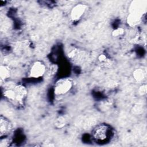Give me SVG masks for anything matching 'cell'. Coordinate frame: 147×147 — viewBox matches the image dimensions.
Masks as SVG:
<instances>
[{
	"label": "cell",
	"mask_w": 147,
	"mask_h": 147,
	"mask_svg": "<svg viewBox=\"0 0 147 147\" xmlns=\"http://www.w3.org/2000/svg\"><path fill=\"white\" fill-rule=\"evenodd\" d=\"M3 95L14 104H22L26 97L28 91L25 87L18 84H7L2 91Z\"/></svg>",
	"instance_id": "cell-1"
},
{
	"label": "cell",
	"mask_w": 147,
	"mask_h": 147,
	"mask_svg": "<svg viewBox=\"0 0 147 147\" xmlns=\"http://www.w3.org/2000/svg\"><path fill=\"white\" fill-rule=\"evenodd\" d=\"M113 136V129L110 125L106 123L98 124L92 130L93 139L98 143H106L110 140Z\"/></svg>",
	"instance_id": "cell-2"
},
{
	"label": "cell",
	"mask_w": 147,
	"mask_h": 147,
	"mask_svg": "<svg viewBox=\"0 0 147 147\" xmlns=\"http://www.w3.org/2000/svg\"><path fill=\"white\" fill-rule=\"evenodd\" d=\"M73 82L69 78H61L57 81L54 87V92L56 95H63L72 89Z\"/></svg>",
	"instance_id": "cell-3"
},
{
	"label": "cell",
	"mask_w": 147,
	"mask_h": 147,
	"mask_svg": "<svg viewBox=\"0 0 147 147\" xmlns=\"http://www.w3.org/2000/svg\"><path fill=\"white\" fill-rule=\"evenodd\" d=\"M47 67L45 64L42 61L37 60L33 62L29 68V75L30 78L38 79L45 75Z\"/></svg>",
	"instance_id": "cell-4"
},
{
	"label": "cell",
	"mask_w": 147,
	"mask_h": 147,
	"mask_svg": "<svg viewBox=\"0 0 147 147\" xmlns=\"http://www.w3.org/2000/svg\"><path fill=\"white\" fill-rule=\"evenodd\" d=\"M13 129V125L10 121L5 116L0 117V136L1 138L7 137Z\"/></svg>",
	"instance_id": "cell-5"
},
{
	"label": "cell",
	"mask_w": 147,
	"mask_h": 147,
	"mask_svg": "<svg viewBox=\"0 0 147 147\" xmlns=\"http://www.w3.org/2000/svg\"><path fill=\"white\" fill-rule=\"evenodd\" d=\"M87 6L83 4H78L75 6L71 12V18L73 21L80 20L86 11Z\"/></svg>",
	"instance_id": "cell-6"
},
{
	"label": "cell",
	"mask_w": 147,
	"mask_h": 147,
	"mask_svg": "<svg viewBox=\"0 0 147 147\" xmlns=\"http://www.w3.org/2000/svg\"><path fill=\"white\" fill-rule=\"evenodd\" d=\"M11 72L10 68L6 65H2L0 67V77L1 80H6L10 76Z\"/></svg>",
	"instance_id": "cell-7"
},
{
	"label": "cell",
	"mask_w": 147,
	"mask_h": 147,
	"mask_svg": "<svg viewBox=\"0 0 147 147\" xmlns=\"http://www.w3.org/2000/svg\"><path fill=\"white\" fill-rule=\"evenodd\" d=\"M145 74H146L143 69H142L141 68H138L134 71L133 77L136 80L140 82L145 78Z\"/></svg>",
	"instance_id": "cell-8"
},
{
	"label": "cell",
	"mask_w": 147,
	"mask_h": 147,
	"mask_svg": "<svg viewBox=\"0 0 147 147\" xmlns=\"http://www.w3.org/2000/svg\"><path fill=\"white\" fill-rule=\"evenodd\" d=\"M124 33V30L122 28H117L113 32V35L115 37L121 36Z\"/></svg>",
	"instance_id": "cell-9"
},
{
	"label": "cell",
	"mask_w": 147,
	"mask_h": 147,
	"mask_svg": "<svg viewBox=\"0 0 147 147\" xmlns=\"http://www.w3.org/2000/svg\"><path fill=\"white\" fill-rule=\"evenodd\" d=\"M146 86H142V87H141V88L139 89V92L141 94H144L146 93Z\"/></svg>",
	"instance_id": "cell-10"
},
{
	"label": "cell",
	"mask_w": 147,
	"mask_h": 147,
	"mask_svg": "<svg viewBox=\"0 0 147 147\" xmlns=\"http://www.w3.org/2000/svg\"><path fill=\"white\" fill-rule=\"evenodd\" d=\"M98 59L99 60V61H105L106 60V56L105 55H100L98 57Z\"/></svg>",
	"instance_id": "cell-11"
}]
</instances>
